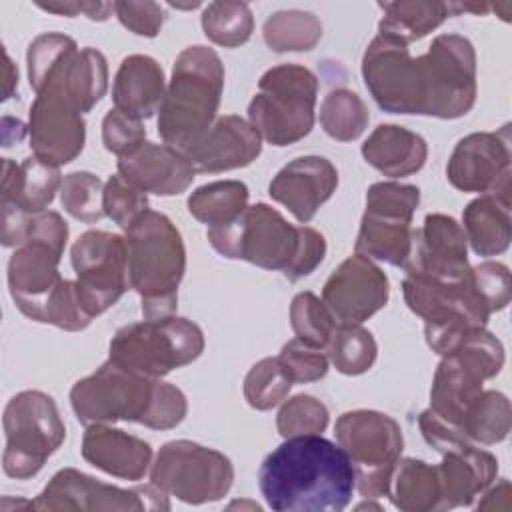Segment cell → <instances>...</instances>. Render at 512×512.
<instances>
[{
  "label": "cell",
  "mask_w": 512,
  "mask_h": 512,
  "mask_svg": "<svg viewBox=\"0 0 512 512\" xmlns=\"http://www.w3.org/2000/svg\"><path fill=\"white\" fill-rule=\"evenodd\" d=\"M104 184L92 172H70L60 186L62 208L76 220L92 224L104 216Z\"/></svg>",
  "instance_id": "cell-40"
},
{
  "label": "cell",
  "mask_w": 512,
  "mask_h": 512,
  "mask_svg": "<svg viewBox=\"0 0 512 512\" xmlns=\"http://www.w3.org/2000/svg\"><path fill=\"white\" fill-rule=\"evenodd\" d=\"M318 78L304 66L280 64L266 70L248 104V122L272 146H288L310 134Z\"/></svg>",
  "instance_id": "cell-9"
},
{
  "label": "cell",
  "mask_w": 512,
  "mask_h": 512,
  "mask_svg": "<svg viewBox=\"0 0 512 512\" xmlns=\"http://www.w3.org/2000/svg\"><path fill=\"white\" fill-rule=\"evenodd\" d=\"M480 496H482V500L478 502V510H510V506H512L510 482L506 478H502L490 490L486 488Z\"/></svg>",
  "instance_id": "cell-48"
},
{
  "label": "cell",
  "mask_w": 512,
  "mask_h": 512,
  "mask_svg": "<svg viewBox=\"0 0 512 512\" xmlns=\"http://www.w3.org/2000/svg\"><path fill=\"white\" fill-rule=\"evenodd\" d=\"M164 94V72L154 58L132 54L122 60L112 84V100L116 110L142 122L158 112Z\"/></svg>",
  "instance_id": "cell-27"
},
{
  "label": "cell",
  "mask_w": 512,
  "mask_h": 512,
  "mask_svg": "<svg viewBox=\"0 0 512 512\" xmlns=\"http://www.w3.org/2000/svg\"><path fill=\"white\" fill-rule=\"evenodd\" d=\"M224 90V66L208 46H188L174 60L172 78L158 108V134L182 154L216 122Z\"/></svg>",
  "instance_id": "cell-6"
},
{
  "label": "cell",
  "mask_w": 512,
  "mask_h": 512,
  "mask_svg": "<svg viewBox=\"0 0 512 512\" xmlns=\"http://www.w3.org/2000/svg\"><path fill=\"white\" fill-rule=\"evenodd\" d=\"M388 498L404 512L442 510V484L438 466L424 460H398L388 486Z\"/></svg>",
  "instance_id": "cell-31"
},
{
  "label": "cell",
  "mask_w": 512,
  "mask_h": 512,
  "mask_svg": "<svg viewBox=\"0 0 512 512\" xmlns=\"http://www.w3.org/2000/svg\"><path fill=\"white\" fill-rule=\"evenodd\" d=\"M510 206V192H490L464 208L462 230L478 256H496L510 246Z\"/></svg>",
  "instance_id": "cell-30"
},
{
  "label": "cell",
  "mask_w": 512,
  "mask_h": 512,
  "mask_svg": "<svg viewBox=\"0 0 512 512\" xmlns=\"http://www.w3.org/2000/svg\"><path fill=\"white\" fill-rule=\"evenodd\" d=\"M276 358L292 384L314 382L328 372V354L298 338L286 342Z\"/></svg>",
  "instance_id": "cell-44"
},
{
  "label": "cell",
  "mask_w": 512,
  "mask_h": 512,
  "mask_svg": "<svg viewBox=\"0 0 512 512\" xmlns=\"http://www.w3.org/2000/svg\"><path fill=\"white\" fill-rule=\"evenodd\" d=\"M262 34L274 52H308L322 38V24L312 12L280 10L268 16Z\"/></svg>",
  "instance_id": "cell-35"
},
{
  "label": "cell",
  "mask_w": 512,
  "mask_h": 512,
  "mask_svg": "<svg viewBox=\"0 0 512 512\" xmlns=\"http://www.w3.org/2000/svg\"><path fill=\"white\" fill-rule=\"evenodd\" d=\"M232 482L228 456L190 440L166 442L150 466V484L186 504L216 502L228 494Z\"/></svg>",
  "instance_id": "cell-14"
},
{
  "label": "cell",
  "mask_w": 512,
  "mask_h": 512,
  "mask_svg": "<svg viewBox=\"0 0 512 512\" xmlns=\"http://www.w3.org/2000/svg\"><path fill=\"white\" fill-rule=\"evenodd\" d=\"M328 416V408L318 398L298 394L280 408L276 428L282 438L322 434L328 426Z\"/></svg>",
  "instance_id": "cell-42"
},
{
  "label": "cell",
  "mask_w": 512,
  "mask_h": 512,
  "mask_svg": "<svg viewBox=\"0 0 512 512\" xmlns=\"http://www.w3.org/2000/svg\"><path fill=\"white\" fill-rule=\"evenodd\" d=\"M438 466L442 484V510L470 506L496 478L498 460L464 440L444 452Z\"/></svg>",
  "instance_id": "cell-26"
},
{
  "label": "cell",
  "mask_w": 512,
  "mask_h": 512,
  "mask_svg": "<svg viewBox=\"0 0 512 512\" xmlns=\"http://www.w3.org/2000/svg\"><path fill=\"white\" fill-rule=\"evenodd\" d=\"M362 78L384 112L454 120L476 102V52L468 38L440 34L412 58L408 44L378 32L364 52Z\"/></svg>",
  "instance_id": "cell-1"
},
{
  "label": "cell",
  "mask_w": 512,
  "mask_h": 512,
  "mask_svg": "<svg viewBox=\"0 0 512 512\" xmlns=\"http://www.w3.org/2000/svg\"><path fill=\"white\" fill-rule=\"evenodd\" d=\"M292 382L284 374L278 358L258 360L244 378V398L256 410L278 406L290 392Z\"/></svg>",
  "instance_id": "cell-41"
},
{
  "label": "cell",
  "mask_w": 512,
  "mask_h": 512,
  "mask_svg": "<svg viewBox=\"0 0 512 512\" xmlns=\"http://www.w3.org/2000/svg\"><path fill=\"white\" fill-rule=\"evenodd\" d=\"M248 206V188L240 180H216L188 196V212L208 228L236 220Z\"/></svg>",
  "instance_id": "cell-33"
},
{
  "label": "cell",
  "mask_w": 512,
  "mask_h": 512,
  "mask_svg": "<svg viewBox=\"0 0 512 512\" xmlns=\"http://www.w3.org/2000/svg\"><path fill=\"white\" fill-rule=\"evenodd\" d=\"M32 510H170L168 494L154 484L136 488H118L104 484L74 468L56 472L38 498Z\"/></svg>",
  "instance_id": "cell-17"
},
{
  "label": "cell",
  "mask_w": 512,
  "mask_h": 512,
  "mask_svg": "<svg viewBox=\"0 0 512 512\" xmlns=\"http://www.w3.org/2000/svg\"><path fill=\"white\" fill-rule=\"evenodd\" d=\"M510 126L498 132H472L458 140L448 166V182L462 192H510Z\"/></svg>",
  "instance_id": "cell-19"
},
{
  "label": "cell",
  "mask_w": 512,
  "mask_h": 512,
  "mask_svg": "<svg viewBox=\"0 0 512 512\" xmlns=\"http://www.w3.org/2000/svg\"><path fill=\"white\" fill-rule=\"evenodd\" d=\"M102 208L104 216L114 220L122 230H128L144 212H148V196L120 174H114L104 184Z\"/></svg>",
  "instance_id": "cell-43"
},
{
  "label": "cell",
  "mask_w": 512,
  "mask_h": 512,
  "mask_svg": "<svg viewBox=\"0 0 512 512\" xmlns=\"http://www.w3.org/2000/svg\"><path fill=\"white\" fill-rule=\"evenodd\" d=\"M326 352L338 372L358 376L372 368L378 346L374 336L360 324H336Z\"/></svg>",
  "instance_id": "cell-37"
},
{
  "label": "cell",
  "mask_w": 512,
  "mask_h": 512,
  "mask_svg": "<svg viewBox=\"0 0 512 512\" xmlns=\"http://www.w3.org/2000/svg\"><path fill=\"white\" fill-rule=\"evenodd\" d=\"M318 120L330 138L350 142L364 134L370 122V112L356 92L348 88H334L324 96Z\"/></svg>",
  "instance_id": "cell-36"
},
{
  "label": "cell",
  "mask_w": 512,
  "mask_h": 512,
  "mask_svg": "<svg viewBox=\"0 0 512 512\" xmlns=\"http://www.w3.org/2000/svg\"><path fill=\"white\" fill-rule=\"evenodd\" d=\"M468 240L462 226L446 214H428L422 228L412 234V250L404 266L406 274L442 282H458L470 276Z\"/></svg>",
  "instance_id": "cell-21"
},
{
  "label": "cell",
  "mask_w": 512,
  "mask_h": 512,
  "mask_svg": "<svg viewBox=\"0 0 512 512\" xmlns=\"http://www.w3.org/2000/svg\"><path fill=\"white\" fill-rule=\"evenodd\" d=\"M212 248L230 260H246L264 270H280L290 282L312 274L326 256L324 236L302 224L292 226L272 206L260 202L224 226L208 228Z\"/></svg>",
  "instance_id": "cell-4"
},
{
  "label": "cell",
  "mask_w": 512,
  "mask_h": 512,
  "mask_svg": "<svg viewBox=\"0 0 512 512\" xmlns=\"http://www.w3.org/2000/svg\"><path fill=\"white\" fill-rule=\"evenodd\" d=\"M502 364L500 340L486 328L470 330L454 352L442 356L430 388V410L460 432L462 416L482 392V382L496 376Z\"/></svg>",
  "instance_id": "cell-12"
},
{
  "label": "cell",
  "mask_w": 512,
  "mask_h": 512,
  "mask_svg": "<svg viewBox=\"0 0 512 512\" xmlns=\"http://www.w3.org/2000/svg\"><path fill=\"white\" fill-rule=\"evenodd\" d=\"M418 202L420 190L412 184H372L354 244L356 254L404 268L412 250V216Z\"/></svg>",
  "instance_id": "cell-15"
},
{
  "label": "cell",
  "mask_w": 512,
  "mask_h": 512,
  "mask_svg": "<svg viewBox=\"0 0 512 512\" xmlns=\"http://www.w3.org/2000/svg\"><path fill=\"white\" fill-rule=\"evenodd\" d=\"M228 508H250V510H260L256 502H232Z\"/></svg>",
  "instance_id": "cell-50"
},
{
  "label": "cell",
  "mask_w": 512,
  "mask_h": 512,
  "mask_svg": "<svg viewBox=\"0 0 512 512\" xmlns=\"http://www.w3.org/2000/svg\"><path fill=\"white\" fill-rule=\"evenodd\" d=\"M202 30L208 40L224 48H236L250 40L254 18L246 2H212L204 8Z\"/></svg>",
  "instance_id": "cell-38"
},
{
  "label": "cell",
  "mask_w": 512,
  "mask_h": 512,
  "mask_svg": "<svg viewBox=\"0 0 512 512\" xmlns=\"http://www.w3.org/2000/svg\"><path fill=\"white\" fill-rule=\"evenodd\" d=\"M122 26L138 36L154 38L164 24V10L158 2H114Z\"/></svg>",
  "instance_id": "cell-47"
},
{
  "label": "cell",
  "mask_w": 512,
  "mask_h": 512,
  "mask_svg": "<svg viewBox=\"0 0 512 512\" xmlns=\"http://www.w3.org/2000/svg\"><path fill=\"white\" fill-rule=\"evenodd\" d=\"M128 284L140 294L146 320L174 316L186 250L178 228L160 212H144L126 230Z\"/></svg>",
  "instance_id": "cell-7"
},
{
  "label": "cell",
  "mask_w": 512,
  "mask_h": 512,
  "mask_svg": "<svg viewBox=\"0 0 512 512\" xmlns=\"http://www.w3.org/2000/svg\"><path fill=\"white\" fill-rule=\"evenodd\" d=\"M386 274L366 256L346 258L326 280L322 302L338 324H362L388 302Z\"/></svg>",
  "instance_id": "cell-20"
},
{
  "label": "cell",
  "mask_w": 512,
  "mask_h": 512,
  "mask_svg": "<svg viewBox=\"0 0 512 512\" xmlns=\"http://www.w3.org/2000/svg\"><path fill=\"white\" fill-rule=\"evenodd\" d=\"M364 160L388 178H404L418 172L428 158L426 140L396 124H380L362 144Z\"/></svg>",
  "instance_id": "cell-28"
},
{
  "label": "cell",
  "mask_w": 512,
  "mask_h": 512,
  "mask_svg": "<svg viewBox=\"0 0 512 512\" xmlns=\"http://www.w3.org/2000/svg\"><path fill=\"white\" fill-rule=\"evenodd\" d=\"M258 486L276 512H340L352 500L356 472L338 442L292 436L264 458Z\"/></svg>",
  "instance_id": "cell-2"
},
{
  "label": "cell",
  "mask_w": 512,
  "mask_h": 512,
  "mask_svg": "<svg viewBox=\"0 0 512 512\" xmlns=\"http://www.w3.org/2000/svg\"><path fill=\"white\" fill-rule=\"evenodd\" d=\"M204 350V334L188 318L166 316L120 328L110 340V360L148 378H162L194 362Z\"/></svg>",
  "instance_id": "cell-10"
},
{
  "label": "cell",
  "mask_w": 512,
  "mask_h": 512,
  "mask_svg": "<svg viewBox=\"0 0 512 512\" xmlns=\"http://www.w3.org/2000/svg\"><path fill=\"white\" fill-rule=\"evenodd\" d=\"M472 282L490 312L504 310L510 302V270L502 262H482L472 268Z\"/></svg>",
  "instance_id": "cell-46"
},
{
  "label": "cell",
  "mask_w": 512,
  "mask_h": 512,
  "mask_svg": "<svg viewBox=\"0 0 512 512\" xmlns=\"http://www.w3.org/2000/svg\"><path fill=\"white\" fill-rule=\"evenodd\" d=\"M290 324L298 340L326 350L338 322L316 294L300 292L290 304Z\"/></svg>",
  "instance_id": "cell-39"
},
{
  "label": "cell",
  "mask_w": 512,
  "mask_h": 512,
  "mask_svg": "<svg viewBox=\"0 0 512 512\" xmlns=\"http://www.w3.org/2000/svg\"><path fill=\"white\" fill-rule=\"evenodd\" d=\"M262 152V138L248 120L226 114L216 118L206 136L184 156L198 172H226L244 168Z\"/></svg>",
  "instance_id": "cell-23"
},
{
  "label": "cell",
  "mask_w": 512,
  "mask_h": 512,
  "mask_svg": "<svg viewBox=\"0 0 512 512\" xmlns=\"http://www.w3.org/2000/svg\"><path fill=\"white\" fill-rule=\"evenodd\" d=\"M334 434L352 460L358 492L364 498L388 496L390 476L404 446L398 422L376 410H352L336 420Z\"/></svg>",
  "instance_id": "cell-13"
},
{
  "label": "cell",
  "mask_w": 512,
  "mask_h": 512,
  "mask_svg": "<svg viewBox=\"0 0 512 512\" xmlns=\"http://www.w3.org/2000/svg\"><path fill=\"white\" fill-rule=\"evenodd\" d=\"M460 432L466 440L478 444H496L510 432V402L502 392L482 390L466 408Z\"/></svg>",
  "instance_id": "cell-34"
},
{
  "label": "cell",
  "mask_w": 512,
  "mask_h": 512,
  "mask_svg": "<svg viewBox=\"0 0 512 512\" xmlns=\"http://www.w3.org/2000/svg\"><path fill=\"white\" fill-rule=\"evenodd\" d=\"M170 6L172 8H182V10H192V8H198L200 4L198 2H194V4H174V2H170Z\"/></svg>",
  "instance_id": "cell-51"
},
{
  "label": "cell",
  "mask_w": 512,
  "mask_h": 512,
  "mask_svg": "<svg viewBox=\"0 0 512 512\" xmlns=\"http://www.w3.org/2000/svg\"><path fill=\"white\" fill-rule=\"evenodd\" d=\"M118 174L142 192L158 196L182 194L194 180V166L168 144L144 142L134 152L118 158Z\"/></svg>",
  "instance_id": "cell-24"
},
{
  "label": "cell",
  "mask_w": 512,
  "mask_h": 512,
  "mask_svg": "<svg viewBox=\"0 0 512 512\" xmlns=\"http://www.w3.org/2000/svg\"><path fill=\"white\" fill-rule=\"evenodd\" d=\"M80 450L88 464L122 480H142L152 466L148 442L106 424H88Z\"/></svg>",
  "instance_id": "cell-25"
},
{
  "label": "cell",
  "mask_w": 512,
  "mask_h": 512,
  "mask_svg": "<svg viewBox=\"0 0 512 512\" xmlns=\"http://www.w3.org/2000/svg\"><path fill=\"white\" fill-rule=\"evenodd\" d=\"M4 100H8L14 92V88L18 86V70L16 66L12 64L8 52H4Z\"/></svg>",
  "instance_id": "cell-49"
},
{
  "label": "cell",
  "mask_w": 512,
  "mask_h": 512,
  "mask_svg": "<svg viewBox=\"0 0 512 512\" xmlns=\"http://www.w3.org/2000/svg\"><path fill=\"white\" fill-rule=\"evenodd\" d=\"M66 240L68 224L58 212L26 214L20 242L8 262V290L16 308L30 320L78 332L92 320L78 300L76 284L58 272Z\"/></svg>",
  "instance_id": "cell-3"
},
{
  "label": "cell",
  "mask_w": 512,
  "mask_h": 512,
  "mask_svg": "<svg viewBox=\"0 0 512 512\" xmlns=\"http://www.w3.org/2000/svg\"><path fill=\"white\" fill-rule=\"evenodd\" d=\"M102 142L108 152L122 158L146 142V128L140 120L110 108L102 120Z\"/></svg>",
  "instance_id": "cell-45"
},
{
  "label": "cell",
  "mask_w": 512,
  "mask_h": 512,
  "mask_svg": "<svg viewBox=\"0 0 512 512\" xmlns=\"http://www.w3.org/2000/svg\"><path fill=\"white\" fill-rule=\"evenodd\" d=\"M70 404L78 422L86 426L128 420L154 430L178 426L188 410L180 388L130 372L110 358L72 386Z\"/></svg>",
  "instance_id": "cell-5"
},
{
  "label": "cell",
  "mask_w": 512,
  "mask_h": 512,
  "mask_svg": "<svg viewBox=\"0 0 512 512\" xmlns=\"http://www.w3.org/2000/svg\"><path fill=\"white\" fill-rule=\"evenodd\" d=\"M402 292L408 308L424 320L428 346L440 356L454 352L470 330L486 328L492 314L472 282V268L458 282L406 274Z\"/></svg>",
  "instance_id": "cell-8"
},
{
  "label": "cell",
  "mask_w": 512,
  "mask_h": 512,
  "mask_svg": "<svg viewBox=\"0 0 512 512\" xmlns=\"http://www.w3.org/2000/svg\"><path fill=\"white\" fill-rule=\"evenodd\" d=\"M60 186L62 176L54 164L36 156L24 158L22 164L2 158V202H12L28 214L44 212Z\"/></svg>",
  "instance_id": "cell-29"
},
{
  "label": "cell",
  "mask_w": 512,
  "mask_h": 512,
  "mask_svg": "<svg viewBox=\"0 0 512 512\" xmlns=\"http://www.w3.org/2000/svg\"><path fill=\"white\" fill-rule=\"evenodd\" d=\"M78 104L62 90L54 86L42 88L28 116L30 146L34 156L62 166L72 162L84 148L86 128Z\"/></svg>",
  "instance_id": "cell-18"
},
{
  "label": "cell",
  "mask_w": 512,
  "mask_h": 512,
  "mask_svg": "<svg viewBox=\"0 0 512 512\" xmlns=\"http://www.w3.org/2000/svg\"><path fill=\"white\" fill-rule=\"evenodd\" d=\"M378 6L386 14L378 32L404 44L424 38L452 14V2H380Z\"/></svg>",
  "instance_id": "cell-32"
},
{
  "label": "cell",
  "mask_w": 512,
  "mask_h": 512,
  "mask_svg": "<svg viewBox=\"0 0 512 512\" xmlns=\"http://www.w3.org/2000/svg\"><path fill=\"white\" fill-rule=\"evenodd\" d=\"M76 292L90 318L104 314L126 292L128 254L126 240L106 230H88L72 244Z\"/></svg>",
  "instance_id": "cell-16"
},
{
  "label": "cell",
  "mask_w": 512,
  "mask_h": 512,
  "mask_svg": "<svg viewBox=\"0 0 512 512\" xmlns=\"http://www.w3.org/2000/svg\"><path fill=\"white\" fill-rule=\"evenodd\" d=\"M4 474L16 480L36 476L66 438V426L52 396L24 390L4 408Z\"/></svg>",
  "instance_id": "cell-11"
},
{
  "label": "cell",
  "mask_w": 512,
  "mask_h": 512,
  "mask_svg": "<svg viewBox=\"0 0 512 512\" xmlns=\"http://www.w3.org/2000/svg\"><path fill=\"white\" fill-rule=\"evenodd\" d=\"M364 508H374V510H382L378 504H372V502H362L356 506V510H364Z\"/></svg>",
  "instance_id": "cell-52"
},
{
  "label": "cell",
  "mask_w": 512,
  "mask_h": 512,
  "mask_svg": "<svg viewBox=\"0 0 512 512\" xmlns=\"http://www.w3.org/2000/svg\"><path fill=\"white\" fill-rule=\"evenodd\" d=\"M336 186L338 170L330 160L322 156H300L272 178L268 194L286 206L300 224H306L334 194Z\"/></svg>",
  "instance_id": "cell-22"
}]
</instances>
